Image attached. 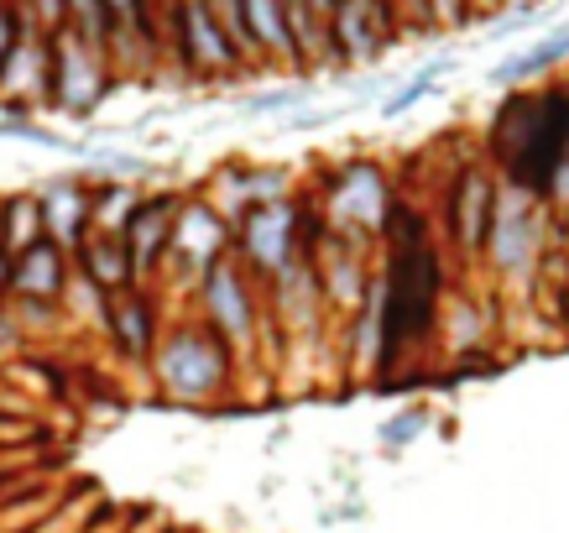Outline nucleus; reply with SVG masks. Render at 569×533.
<instances>
[{
	"instance_id": "obj_10",
	"label": "nucleus",
	"mask_w": 569,
	"mask_h": 533,
	"mask_svg": "<svg viewBox=\"0 0 569 533\" xmlns=\"http://www.w3.org/2000/svg\"><path fill=\"white\" fill-rule=\"evenodd\" d=\"M309 267H313V283H319V298H325L329 319L346 325L350 314L366 304L371 283H377V246H361L319 225V236L309 246Z\"/></svg>"
},
{
	"instance_id": "obj_26",
	"label": "nucleus",
	"mask_w": 569,
	"mask_h": 533,
	"mask_svg": "<svg viewBox=\"0 0 569 533\" xmlns=\"http://www.w3.org/2000/svg\"><path fill=\"white\" fill-rule=\"evenodd\" d=\"M21 37H27V17L11 11V6H0V85H6V63L21 48Z\"/></svg>"
},
{
	"instance_id": "obj_28",
	"label": "nucleus",
	"mask_w": 569,
	"mask_h": 533,
	"mask_svg": "<svg viewBox=\"0 0 569 533\" xmlns=\"http://www.w3.org/2000/svg\"><path fill=\"white\" fill-rule=\"evenodd\" d=\"M0 304H11V257L0 251Z\"/></svg>"
},
{
	"instance_id": "obj_22",
	"label": "nucleus",
	"mask_w": 569,
	"mask_h": 533,
	"mask_svg": "<svg viewBox=\"0 0 569 533\" xmlns=\"http://www.w3.org/2000/svg\"><path fill=\"white\" fill-rule=\"evenodd\" d=\"M104 6V48L116 52L121 42H137L147 37V0H100Z\"/></svg>"
},
{
	"instance_id": "obj_25",
	"label": "nucleus",
	"mask_w": 569,
	"mask_h": 533,
	"mask_svg": "<svg viewBox=\"0 0 569 533\" xmlns=\"http://www.w3.org/2000/svg\"><path fill=\"white\" fill-rule=\"evenodd\" d=\"M309 100V89L293 85V89H261L251 100H241L246 116H282V110H298V105Z\"/></svg>"
},
{
	"instance_id": "obj_4",
	"label": "nucleus",
	"mask_w": 569,
	"mask_h": 533,
	"mask_svg": "<svg viewBox=\"0 0 569 533\" xmlns=\"http://www.w3.org/2000/svg\"><path fill=\"white\" fill-rule=\"evenodd\" d=\"M189 309H193V319L241 362V377L251 366L267 362V351H272V362H277L272 319H267V293H261V283L246 273L236 257H220L204 277H199V288L189 293Z\"/></svg>"
},
{
	"instance_id": "obj_2",
	"label": "nucleus",
	"mask_w": 569,
	"mask_h": 533,
	"mask_svg": "<svg viewBox=\"0 0 569 533\" xmlns=\"http://www.w3.org/2000/svg\"><path fill=\"white\" fill-rule=\"evenodd\" d=\"M147 377H152L157 403L204 413V408H220V403H236L241 362L193 314H173L152 351V362H147Z\"/></svg>"
},
{
	"instance_id": "obj_17",
	"label": "nucleus",
	"mask_w": 569,
	"mask_h": 533,
	"mask_svg": "<svg viewBox=\"0 0 569 533\" xmlns=\"http://www.w3.org/2000/svg\"><path fill=\"white\" fill-rule=\"evenodd\" d=\"M241 37H246V58L298 63L293 27H288V6L282 0H241Z\"/></svg>"
},
{
	"instance_id": "obj_11",
	"label": "nucleus",
	"mask_w": 569,
	"mask_h": 533,
	"mask_svg": "<svg viewBox=\"0 0 569 533\" xmlns=\"http://www.w3.org/2000/svg\"><path fill=\"white\" fill-rule=\"evenodd\" d=\"M168 304H162V293L157 288H121L104 298V314H100V340L110 345V356L131 372H147L152 362L157 340H162V329H168Z\"/></svg>"
},
{
	"instance_id": "obj_18",
	"label": "nucleus",
	"mask_w": 569,
	"mask_h": 533,
	"mask_svg": "<svg viewBox=\"0 0 569 533\" xmlns=\"http://www.w3.org/2000/svg\"><path fill=\"white\" fill-rule=\"evenodd\" d=\"M73 273L84 277L94 293H104V298L121 288H137V273H131L121 236H104V230H89L84 241L73 246Z\"/></svg>"
},
{
	"instance_id": "obj_27",
	"label": "nucleus",
	"mask_w": 569,
	"mask_h": 533,
	"mask_svg": "<svg viewBox=\"0 0 569 533\" xmlns=\"http://www.w3.org/2000/svg\"><path fill=\"white\" fill-rule=\"evenodd\" d=\"M21 345H27V335L17 329V314H11V304H0V356H17Z\"/></svg>"
},
{
	"instance_id": "obj_30",
	"label": "nucleus",
	"mask_w": 569,
	"mask_h": 533,
	"mask_svg": "<svg viewBox=\"0 0 569 533\" xmlns=\"http://www.w3.org/2000/svg\"><path fill=\"white\" fill-rule=\"evenodd\" d=\"M565 335H569V241H565Z\"/></svg>"
},
{
	"instance_id": "obj_8",
	"label": "nucleus",
	"mask_w": 569,
	"mask_h": 533,
	"mask_svg": "<svg viewBox=\"0 0 569 533\" xmlns=\"http://www.w3.org/2000/svg\"><path fill=\"white\" fill-rule=\"evenodd\" d=\"M220 257H230V220L214 205H204L193 189H183V205H178V220H173V246H168V267H162V277H157L152 288L162 293V304H168V293L189 298L199 288V277Z\"/></svg>"
},
{
	"instance_id": "obj_14",
	"label": "nucleus",
	"mask_w": 569,
	"mask_h": 533,
	"mask_svg": "<svg viewBox=\"0 0 569 533\" xmlns=\"http://www.w3.org/2000/svg\"><path fill=\"white\" fill-rule=\"evenodd\" d=\"M32 199L42 215V236L73 257V246L89 236V199H94L89 172H52L32 189Z\"/></svg>"
},
{
	"instance_id": "obj_24",
	"label": "nucleus",
	"mask_w": 569,
	"mask_h": 533,
	"mask_svg": "<svg viewBox=\"0 0 569 533\" xmlns=\"http://www.w3.org/2000/svg\"><path fill=\"white\" fill-rule=\"evenodd\" d=\"M429 424H433L429 408H408V413H397V418H387V424L377 430V440H381V450H387V455H402V450L413 445Z\"/></svg>"
},
{
	"instance_id": "obj_1",
	"label": "nucleus",
	"mask_w": 569,
	"mask_h": 533,
	"mask_svg": "<svg viewBox=\"0 0 569 533\" xmlns=\"http://www.w3.org/2000/svg\"><path fill=\"white\" fill-rule=\"evenodd\" d=\"M491 172L512 189L543 194L553 178L569 168V89H538V95H512L491 126Z\"/></svg>"
},
{
	"instance_id": "obj_5",
	"label": "nucleus",
	"mask_w": 569,
	"mask_h": 533,
	"mask_svg": "<svg viewBox=\"0 0 569 533\" xmlns=\"http://www.w3.org/2000/svg\"><path fill=\"white\" fill-rule=\"evenodd\" d=\"M397 199L402 194H397L392 172L381 168L377 157H346V162H335L329 172H319V184L309 189V205L325 230L350 236V241H361V246H377V251H381V236H387V220H392Z\"/></svg>"
},
{
	"instance_id": "obj_3",
	"label": "nucleus",
	"mask_w": 569,
	"mask_h": 533,
	"mask_svg": "<svg viewBox=\"0 0 569 533\" xmlns=\"http://www.w3.org/2000/svg\"><path fill=\"white\" fill-rule=\"evenodd\" d=\"M565 236H569V225L559 220L538 194L501 184L497 220H491V236H486V251H481V283L507 304V293L528 288L533 273L543 267V257H549Z\"/></svg>"
},
{
	"instance_id": "obj_9",
	"label": "nucleus",
	"mask_w": 569,
	"mask_h": 533,
	"mask_svg": "<svg viewBox=\"0 0 569 533\" xmlns=\"http://www.w3.org/2000/svg\"><path fill=\"white\" fill-rule=\"evenodd\" d=\"M110 52L73 32L48 37V105L69 121H89L110 95Z\"/></svg>"
},
{
	"instance_id": "obj_13",
	"label": "nucleus",
	"mask_w": 569,
	"mask_h": 533,
	"mask_svg": "<svg viewBox=\"0 0 569 533\" xmlns=\"http://www.w3.org/2000/svg\"><path fill=\"white\" fill-rule=\"evenodd\" d=\"M178 205H183V189H141L137 209L121 230V246L131 257V273H137L141 288H152L162 267H168V246H173V220Z\"/></svg>"
},
{
	"instance_id": "obj_12",
	"label": "nucleus",
	"mask_w": 569,
	"mask_h": 533,
	"mask_svg": "<svg viewBox=\"0 0 569 533\" xmlns=\"http://www.w3.org/2000/svg\"><path fill=\"white\" fill-rule=\"evenodd\" d=\"M199 199L214 205L224 220H241L246 209L272 205V199H293L298 194V172L293 168H272V162H220L199 184Z\"/></svg>"
},
{
	"instance_id": "obj_7",
	"label": "nucleus",
	"mask_w": 569,
	"mask_h": 533,
	"mask_svg": "<svg viewBox=\"0 0 569 533\" xmlns=\"http://www.w3.org/2000/svg\"><path fill=\"white\" fill-rule=\"evenodd\" d=\"M497 194H501V178L491 172L486 157L460 162L455 178H449V189L439 194V251H445L455 277L481 273L486 236H491V220H497Z\"/></svg>"
},
{
	"instance_id": "obj_23",
	"label": "nucleus",
	"mask_w": 569,
	"mask_h": 533,
	"mask_svg": "<svg viewBox=\"0 0 569 533\" xmlns=\"http://www.w3.org/2000/svg\"><path fill=\"white\" fill-rule=\"evenodd\" d=\"M449 69H455L449 58H439V63H429V69H418L413 79H408V85L397 89V95H387V100H381V116H387V121H397V116H408V110H413L418 100H429L433 89H439V79H445Z\"/></svg>"
},
{
	"instance_id": "obj_16",
	"label": "nucleus",
	"mask_w": 569,
	"mask_h": 533,
	"mask_svg": "<svg viewBox=\"0 0 569 533\" xmlns=\"http://www.w3.org/2000/svg\"><path fill=\"white\" fill-rule=\"evenodd\" d=\"M69 283H73V257L63 246L37 241L32 251L11 257V304H52V309H63Z\"/></svg>"
},
{
	"instance_id": "obj_21",
	"label": "nucleus",
	"mask_w": 569,
	"mask_h": 533,
	"mask_svg": "<svg viewBox=\"0 0 569 533\" xmlns=\"http://www.w3.org/2000/svg\"><path fill=\"white\" fill-rule=\"evenodd\" d=\"M0 141H32V147H48V152H63V157H89V141L63 137V131L32 121L27 110H6L0 116Z\"/></svg>"
},
{
	"instance_id": "obj_20",
	"label": "nucleus",
	"mask_w": 569,
	"mask_h": 533,
	"mask_svg": "<svg viewBox=\"0 0 569 533\" xmlns=\"http://www.w3.org/2000/svg\"><path fill=\"white\" fill-rule=\"evenodd\" d=\"M569 58V27L565 32H553L549 42H533L528 52H518V58H507V63H497L491 69V85H528V79H538V73H549L553 63H565Z\"/></svg>"
},
{
	"instance_id": "obj_15",
	"label": "nucleus",
	"mask_w": 569,
	"mask_h": 533,
	"mask_svg": "<svg viewBox=\"0 0 569 533\" xmlns=\"http://www.w3.org/2000/svg\"><path fill=\"white\" fill-rule=\"evenodd\" d=\"M178 58L189 73H230L241 63V52L230 48V37L204 0H178Z\"/></svg>"
},
{
	"instance_id": "obj_19",
	"label": "nucleus",
	"mask_w": 569,
	"mask_h": 533,
	"mask_svg": "<svg viewBox=\"0 0 569 533\" xmlns=\"http://www.w3.org/2000/svg\"><path fill=\"white\" fill-rule=\"evenodd\" d=\"M37 241H48V236H42V215H37L32 189L0 194V251H6V257H21V251H32Z\"/></svg>"
},
{
	"instance_id": "obj_29",
	"label": "nucleus",
	"mask_w": 569,
	"mask_h": 533,
	"mask_svg": "<svg viewBox=\"0 0 569 533\" xmlns=\"http://www.w3.org/2000/svg\"><path fill=\"white\" fill-rule=\"evenodd\" d=\"M303 11H313V17H325L329 21V11H335V0H298Z\"/></svg>"
},
{
	"instance_id": "obj_6",
	"label": "nucleus",
	"mask_w": 569,
	"mask_h": 533,
	"mask_svg": "<svg viewBox=\"0 0 569 533\" xmlns=\"http://www.w3.org/2000/svg\"><path fill=\"white\" fill-rule=\"evenodd\" d=\"M313 236H319V215H313L309 194L298 189L293 199H272V205H257L241 220H230V257L257 283H272L282 267L309 257Z\"/></svg>"
}]
</instances>
